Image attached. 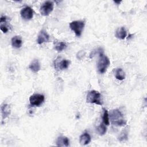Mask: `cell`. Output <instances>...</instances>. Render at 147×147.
Segmentation results:
<instances>
[{"label": "cell", "instance_id": "6da1fadb", "mask_svg": "<svg viewBox=\"0 0 147 147\" xmlns=\"http://www.w3.org/2000/svg\"><path fill=\"white\" fill-rule=\"evenodd\" d=\"M109 115L111 123L115 126H123L126 124V121L125 120L123 114L118 109L111 110Z\"/></svg>", "mask_w": 147, "mask_h": 147}, {"label": "cell", "instance_id": "7a4b0ae2", "mask_svg": "<svg viewBox=\"0 0 147 147\" xmlns=\"http://www.w3.org/2000/svg\"><path fill=\"white\" fill-rule=\"evenodd\" d=\"M99 57L97 64V69L99 73L102 74L106 71L110 65V61L107 56H106L103 52H101V51H99Z\"/></svg>", "mask_w": 147, "mask_h": 147}, {"label": "cell", "instance_id": "3957f363", "mask_svg": "<svg viewBox=\"0 0 147 147\" xmlns=\"http://www.w3.org/2000/svg\"><path fill=\"white\" fill-rule=\"evenodd\" d=\"M86 102L87 103H95L96 105L102 106L103 105L102 95L97 91L91 90L87 93L86 96Z\"/></svg>", "mask_w": 147, "mask_h": 147}, {"label": "cell", "instance_id": "277c9868", "mask_svg": "<svg viewBox=\"0 0 147 147\" xmlns=\"http://www.w3.org/2000/svg\"><path fill=\"white\" fill-rule=\"evenodd\" d=\"M85 25V21L83 20L74 21L69 23L70 29L74 32L75 35L79 37L82 35Z\"/></svg>", "mask_w": 147, "mask_h": 147}, {"label": "cell", "instance_id": "5b68a950", "mask_svg": "<svg viewBox=\"0 0 147 147\" xmlns=\"http://www.w3.org/2000/svg\"><path fill=\"white\" fill-rule=\"evenodd\" d=\"M53 2L47 1L42 3L40 8V12L44 16H48L53 9Z\"/></svg>", "mask_w": 147, "mask_h": 147}, {"label": "cell", "instance_id": "8992f818", "mask_svg": "<svg viewBox=\"0 0 147 147\" xmlns=\"http://www.w3.org/2000/svg\"><path fill=\"white\" fill-rule=\"evenodd\" d=\"M45 99L44 95L40 94H34L29 97L30 105L32 106L39 107L42 104Z\"/></svg>", "mask_w": 147, "mask_h": 147}, {"label": "cell", "instance_id": "52a82bcc", "mask_svg": "<svg viewBox=\"0 0 147 147\" xmlns=\"http://www.w3.org/2000/svg\"><path fill=\"white\" fill-rule=\"evenodd\" d=\"M70 64L69 60L67 59H60V57H58L55 61L54 67L56 70L64 69L67 68Z\"/></svg>", "mask_w": 147, "mask_h": 147}, {"label": "cell", "instance_id": "ba28073f", "mask_svg": "<svg viewBox=\"0 0 147 147\" xmlns=\"http://www.w3.org/2000/svg\"><path fill=\"white\" fill-rule=\"evenodd\" d=\"M21 17L25 20H31L33 17V9L29 6H25L20 11Z\"/></svg>", "mask_w": 147, "mask_h": 147}, {"label": "cell", "instance_id": "9c48e42d", "mask_svg": "<svg viewBox=\"0 0 147 147\" xmlns=\"http://www.w3.org/2000/svg\"><path fill=\"white\" fill-rule=\"evenodd\" d=\"M49 35L48 34L46 30L44 29H42L39 32L37 39V42L38 44H42L44 42H47L49 41Z\"/></svg>", "mask_w": 147, "mask_h": 147}, {"label": "cell", "instance_id": "30bf717a", "mask_svg": "<svg viewBox=\"0 0 147 147\" xmlns=\"http://www.w3.org/2000/svg\"><path fill=\"white\" fill-rule=\"evenodd\" d=\"M29 68L33 72L37 73L41 69L40 63L37 59H34L29 65Z\"/></svg>", "mask_w": 147, "mask_h": 147}, {"label": "cell", "instance_id": "8fae6325", "mask_svg": "<svg viewBox=\"0 0 147 147\" xmlns=\"http://www.w3.org/2000/svg\"><path fill=\"white\" fill-rule=\"evenodd\" d=\"M56 144L58 146H68L69 145V140L65 136H59L56 141Z\"/></svg>", "mask_w": 147, "mask_h": 147}, {"label": "cell", "instance_id": "7c38bea8", "mask_svg": "<svg viewBox=\"0 0 147 147\" xmlns=\"http://www.w3.org/2000/svg\"><path fill=\"white\" fill-rule=\"evenodd\" d=\"M1 114L2 117V119H5L8 117L11 113L10 107L8 104H3L1 106Z\"/></svg>", "mask_w": 147, "mask_h": 147}, {"label": "cell", "instance_id": "4fadbf2b", "mask_svg": "<svg viewBox=\"0 0 147 147\" xmlns=\"http://www.w3.org/2000/svg\"><path fill=\"white\" fill-rule=\"evenodd\" d=\"M91 140V136L87 132L83 133L79 137V142L82 145H86L88 144Z\"/></svg>", "mask_w": 147, "mask_h": 147}, {"label": "cell", "instance_id": "5bb4252c", "mask_svg": "<svg viewBox=\"0 0 147 147\" xmlns=\"http://www.w3.org/2000/svg\"><path fill=\"white\" fill-rule=\"evenodd\" d=\"M115 37L120 40H124L127 36V31L125 27L122 26L117 29L115 32Z\"/></svg>", "mask_w": 147, "mask_h": 147}, {"label": "cell", "instance_id": "9a60e30c", "mask_svg": "<svg viewBox=\"0 0 147 147\" xmlns=\"http://www.w3.org/2000/svg\"><path fill=\"white\" fill-rule=\"evenodd\" d=\"M11 45L15 48H20L22 44V40L20 36H15L11 38Z\"/></svg>", "mask_w": 147, "mask_h": 147}, {"label": "cell", "instance_id": "2e32d148", "mask_svg": "<svg viewBox=\"0 0 147 147\" xmlns=\"http://www.w3.org/2000/svg\"><path fill=\"white\" fill-rule=\"evenodd\" d=\"M115 76L118 80H122L125 78V72L122 68H118L115 71Z\"/></svg>", "mask_w": 147, "mask_h": 147}, {"label": "cell", "instance_id": "e0dca14e", "mask_svg": "<svg viewBox=\"0 0 147 147\" xmlns=\"http://www.w3.org/2000/svg\"><path fill=\"white\" fill-rule=\"evenodd\" d=\"M103 115H102V119H103V123L106 125L108 126L110 124V119H109V113L107 111V110L103 108Z\"/></svg>", "mask_w": 147, "mask_h": 147}, {"label": "cell", "instance_id": "ac0fdd59", "mask_svg": "<svg viewBox=\"0 0 147 147\" xmlns=\"http://www.w3.org/2000/svg\"><path fill=\"white\" fill-rule=\"evenodd\" d=\"M118 140L120 142L127 141L128 139V131L127 129L123 130L118 137Z\"/></svg>", "mask_w": 147, "mask_h": 147}, {"label": "cell", "instance_id": "d6986e66", "mask_svg": "<svg viewBox=\"0 0 147 147\" xmlns=\"http://www.w3.org/2000/svg\"><path fill=\"white\" fill-rule=\"evenodd\" d=\"M96 130L100 136H103L107 131V128L106 125L102 122L99 126H97Z\"/></svg>", "mask_w": 147, "mask_h": 147}, {"label": "cell", "instance_id": "ffe728a7", "mask_svg": "<svg viewBox=\"0 0 147 147\" xmlns=\"http://www.w3.org/2000/svg\"><path fill=\"white\" fill-rule=\"evenodd\" d=\"M67 47V45L66 43L64 41H59L58 42H57L55 44V49L57 51V52H61L63 50L65 49Z\"/></svg>", "mask_w": 147, "mask_h": 147}, {"label": "cell", "instance_id": "44dd1931", "mask_svg": "<svg viewBox=\"0 0 147 147\" xmlns=\"http://www.w3.org/2000/svg\"><path fill=\"white\" fill-rule=\"evenodd\" d=\"M85 55V52L83 50H82L80 51H79L78 53H77V58L79 60H81L83 59V57Z\"/></svg>", "mask_w": 147, "mask_h": 147}, {"label": "cell", "instance_id": "7402d4cb", "mask_svg": "<svg viewBox=\"0 0 147 147\" xmlns=\"http://www.w3.org/2000/svg\"><path fill=\"white\" fill-rule=\"evenodd\" d=\"M114 2L118 5V4H119V3L121 2V1H114Z\"/></svg>", "mask_w": 147, "mask_h": 147}]
</instances>
